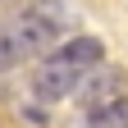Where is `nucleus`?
Segmentation results:
<instances>
[{"label":"nucleus","mask_w":128,"mask_h":128,"mask_svg":"<svg viewBox=\"0 0 128 128\" xmlns=\"http://www.w3.org/2000/svg\"><path fill=\"white\" fill-rule=\"evenodd\" d=\"M32 50L23 46V37H18V28L14 23H0V69H14V64H23Z\"/></svg>","instance_id":"4"},{"label":"nucleus","mask_w":128,"mask_h":128,"mask_svg":"<svg viewBox=\"0 0 128 128\" xmlns=\"http://www.w3.org/2000/svg\"><path fill=\"white\" fill-rule=\"evenodd\" d=\"M82 128H128V101L119 96V101H110L101 110H92V114L82 119Z\"/></svg>","instance_id":"5"},{"label":"nucleus","mask_w":128,"mask_h":128,"mask_svg":"<svg viewBox=\"0 0 128 128\" xmlns=\"http://www.w3.org/2000/svg\"><path fill=\"white\" fill-rule=\"evenodd\" d=\"M124 82H128V73L119 69V64H96L82 82H78V105H82V114H92V110H101L110 101H119Z\"/></svg>","instance_id":"3"},{"label":"nucleus","mask_w":128,"mask_h":128,"mask_svg":"<svg viewBox=\"0 0 128 128\" xmlns=\"http://www.w3.org/2000/svg\"><path fill=\"white\" fill-rule=\"evenodd\" d=\"M14 28H18V37L32 55L46 50V46L64 41L73 28H82V14H78L69 0H32V5H23V14L14 18Z\"/></svg>","instance_id":"2"},{"label":"nucleus","mask_w":128,"mask_h":128,"mask_svg":"<svg viewBox=\"0 0 128 128\" xmlns=\"http://www.w3.org/2000/svg\"><path fill=\"white\" fill-rule=\"evenodd\" d=\"M96 64H105V46L96 37H69L64 46H55V50L37 64V73H32L37 101H64V96H73L78 82H82Z\"/></svg>","instance_id":"1"}]
</instances>
